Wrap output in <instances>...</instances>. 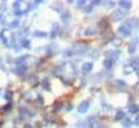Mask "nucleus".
<instances>
[{
	"instance_id": "obj_1",
	"label": "nucleus",
	"mask_w": 139,
	"mask_h": 128,
	"mask_svg": "<svg viewBox=\"0 0 139 128\" xmlns=\"http://www.w3.org/2000/svg\"><path fill=\"white\" fill-rule=\"evenodd\" d=\"M119 32L122 33L123 36H129L130 35V27H128L127 25H123L119 28Z\"/></svg>"
},
{
	"instance_id": "obj_2",
	"label": "nucleus",
	"mask_w": 139,
	"mask_h": 128,
	"mask_svg": "<svg viewBox=\"0 0 139 128\" xmlns=\"http://www.w3.org/2000/svg\"><path fill=\"white\" fill-rule=\"evenodd\" d=\"M87 109H89V101H84L79 106V111L80 112H85Z\"/></svg>"
},
{
	"instance_id": "obj_3",
	"label": "nucleus",
	"mask_w": 139,
	"mask_h": 128,
	"mask_svg": "<svg viewBox=\"0 0 139 128\" xmlns=\"http://www.w3.org/2000/svg\"><path fill=\"white\" fill-rule=\"evenodd\" d=\"M123 15L124 14L122 13V11H115L114 13L112 14V17L114 18L115 21H117V20H121V18L123 17Z\"/></svg>"
},
{
	"instance_id": "obj_4",
	"label": "nucleus",
	"mask_w": 139,
	"mask_h": 128,
	"mask_svg": "<svg viewBox=\"0 0 139 128\" xmlns=\"http://www.w3.org/2000/svg\"><path fill=\"white\" fill-rule=\"evenodd\" d=\"M120 5H121V7L124 8V9H129L130 5H132L129 1H121V2H120Z\"/></svg>"
},
{
	"instance_id": "obj_5",
	"label": "nucleus",
	"mask_w": 139,
	"mask_h": 128,
	"mask_svg": "<svg viewBox=\"0 0 139 128\" xmlns=\"http://www.w3.org/2000/svg\"><path fill=\"white\" fill-rule=\"evenodd\" d=\"M129 111L132 113H137L139 111V107L136 106V104H132V106L129 107Z\"/></svg>"
},
{
	"instance_id": "obj_6",
	"label": "nucleus",
	"mask_w": 139,
	"mask_h": 128,
	"mask_svg": "<svg viewBox=\"0 0 139 128\" xmlns=\"http://www.w3.org/2000/svg\"><path fill=\"white\" fill-rule=\"evenodd\" d=\"M92 67H93V66H92V64H85L84 66H83V70H84V72H87V71H89V70L92 69Z\"/></svg>"
},
{
	"instance_id": "obj_7",
	"label": "nucleus",
	"mask_w": 139,
	"mask_h": 128,
	"mask_svg": "<svg viewBox=\"0 0 139 128\" xmlns=\"http://www.w3.org/2000/svg\"><path fill=\"white\" fill-rule=\"evenodd\" d=\"M124 117V113L123 112H117V115H115V119H121Z\"/></svg>"
},
{
	"instance_id": "obj_8",
	"label": "nucleus",
	"mask_w": 139,
	"mask_h": 128,
	"mask_svg": "<svg viewBox=\"0 0 139 128\" xmlns=\"http://www.w3.org/2000/svg\"><path fill=\"white\" fill-rule=\"evenodd\" d=\"M128 50H129V53H134L135 50H136V45H135L134 43H132L129 45V48H128Z\"/></svg>"
},
{
	"instance_id": "obj_9",
	"label": "nucleus",
	"mask_w": 139,
	"mask_h": 128,
	"mask_svg": "<svg viewBox=\"0 0 139 128\" xmlns=\"http://www.w3.org/2000/svg\"><path fill=\"white\" fill-rule=\"evenodd\" d=\"M104 65L105 66H106V67H110V66H111V61L110 60H106V61H105V63H104Z\"/></svg>"
},
{
	"instance_id": "obj_10",
	"label": "nucleus",
	"mask_w": 139,
	"mask_h": 128,
	"mask_svg": "<svg viewBox=\"0 0 139 128\" xmlns=\"http://www.w3.org/2000/svg\"><path fill=\"white\" fill-rule=\"evenodd\" d=\"M136 124H139V116L136 118Z\"/></svg>"
}]
</instances>
